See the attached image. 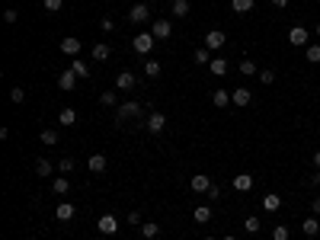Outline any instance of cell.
I'll list each match as a JSON object with an SVG mask.
<instances>
[{
    "label": "cell",
    "mask_w": 320,
    "mask_h": 240,
    "mask_svg": "<svg viewBox=\"0 0 320 240\" xmlns=\"http://www.w3.org/2000/svg\"><path fill=\"white\" fill-rule=\"evenodd\" d=\"M10 102H16V106H23V102H26V90H23V87H13V90H10Z\"/></svg>",
    "instance_id": "35"
},
{
    "label": "cell",
    "mask_w": 320,
    "mask_h": 240,
    "mask_svg": "<svg viewBox=\"0 0 320 240\" xmlns=\"http://www.w3.org/2000/svg\"><path fill=\"white\" fill-rule=\"evenodd\" d=\"M16 19H19V13L13 10V6H10V10H3V23H6V26H13Z\"/></svg>",
    "instance_id": "40"
},
{
    "label": "cell",
    "mask_w": 320,
    "mask_h": 240,
    "mask_svg": "<svg viewBox=\"0 0 320 240\" xmlns=\"http://www.w3.org/2000/svg\"><path fill=\"white\" fill-rule=\"evenodd\" d=\"M208 74H215V77H224V74H228V61H224V58H212V64H208Z\"/></svg>",
    "instance_id": "20"
},
{
    "label": "cell",
    "mask_w": 320,
    "mask_h": 240,
    "mask_svg": "<svg viewBox=\"0 0 320 240\" xmlns=\"http://www.w3.org/2000/svg\"><path fill=\"white\" fill-rule=\"evenodd\" d=\"M272 6H278V10H285V6H288V0H272Z\"/></svg>",
    "instance_id": "47"
},
{
    "label": "cell",
    "mask_w": 320,
    "mask_h": 240,
    "mask_svg": "<svg viewBox=\"0 0 320 240\" xmlns=\"http://www.w3.org/2000/svg\"><path fill=\"white\" fill-rule=\"evenodd\" d=\"M106 167H109V160L103 154H93L90 160H87V170H90V173H106Z\"/></svg>",
    "instance_id": "14"
},
{
    "label": "cell",
    "mask_w": 320,
    "mask_h": 240,
    "mask_svg": "<svg viewBox=\"0 0 320 240\" xmlns=\"http://www.w3.org/2000/svg\"><path fill=\"white\" fill-rule=\"evenodd\" d=\"M154 42H157V39H154V32H138V36L132 39V48H135L138 54H151Z\"/></svg>",
    "instance_id": "2"
},
{
    "label": "cell",
    "mask_w": 320,
    "mask_h": 240,
    "mask_svg": "<svg viewBox=\"0 0 320 240\" xmlns=\"http://www.w3.org/2000/svg\"><path fill=\"white\" fill-rule=\"evenodd\" d=\"M189 186H192V192H199V195H202V192H208V189H212V180H208L205 173H195L192 180H189Z\"/></svg>",
    "instance_id": "10"
},
{
    "label": "cell",
    "mask_w": 320,
    "mask_h": 240,
    "mask_svg": "<svg viewBox=\"0 0 320 240\" xmlns=\"http://www.w3.org/2000/svg\"><path fill=\"white\" fill-rule=\"evenodd\" d=\"M301 231H304L308 237H314L317 231H320V221H317V218H304V221H301Z\"/></svg>",
    "instance_id": "24"
},
{
    "label": "cell",
    "mask_w": 320,
    "mask_h": 240,
    "mask_svg": "<svg viewBox=\"0 0 320 240\" xmlns=\"http://www.w3.org/2000/svg\"><path fill=\"white\" fill-rule=\"evenodd\" d=\"M128 224H138V228H141V215H138V211H128Z\"/></svg>",
    "instance_id": "44"
},
{
    "label": "cell",
    "mask_w": 320,
    "mask_h": 240,
    "mask_svg": "<svg viewBox=\"0 0 320 240\" xmlns=\"http://www.w3.org/2000/svg\"><path fill=\"white\" fill-rule=\"evenodd\" d=\"M157 234H160V224H154V221L141 224V237H144V240H151V237H157Z\"/></svg>",
    "instance_id": "28"
},
{
    "label": "cell",
    "mask_w": 320,
    "mask_h": 240,
    "mask_svg": "<svg viewBox=\"0 0 320 240\" xmlns=\"http://www.w3.org/2000/svg\"><path fill=\"white\" fill-rule=\"evenodd\" d=\"M135 84H138V77H135L132 71H119L115 74V90L128 93V90H135Z\"/></svg>",
    "instance_id": "3"
},
{
    "label": "cell",
    "mask_w": 320,
    "mask_h": 240,
    "mask_svg": "<svg viewBox=\"0 0 320 240\" xmlns=\"http://www.w3.org/2000/svg\"><path fill=\"white\" fill-rule=\"evenodd\" d=\"M141 112H144V109H141V102H122L119 109H115V122H128V119H141Z\"/></svg>",
    "instance_id": "1"
},
{
    "label": "cell",
    "mask_w": 320,
    "mask_h": 240,
    "mask_svg": "<svg viewBox=\"0 0 320 240\" xmlns=\"http://www.w3.org/2000/svg\"><path fill=\"white\" fill-rule=\"evenodd\" d=\"M61 6H64V0H45V10L48 13H58Z\"/></svg>",
    "instance_id": "41"
},
{
    "label": "cell",
    "mask_w": 320,
    "mask_h": 240,
    "mask_svg": "<svg viewBox=\"0 0 320 240\" xmlns=\"http://www.w3.org/2000/svg\"><path fill=\"white\" fill-rule=\"evenodd\" d=\"M58 125L74 128V125H77V112H74V109H61V112H58Z\"/></svg>",
    "instance_id": "17"
},
{
    "label": "cell",
    "mask_w": 320,
    "mask_h": 240,
    "mask_svg": "<svg viewBox=\"0 0 320 240\" xmlns=\"http://www.w3.org/2000/svg\"><path fill=\"white\" fill-rule=\"evenodd\" d=\"M260 228H263V221H260V218H253V215H250L247 221H243V231H247V234H256Z\"/></svg>",
    "instance_id": "33"
},
{
    "label": "cell",
    "mask_w": 320,
    "mask_h": 240,
    "mask_svg": "<svg viewBox=\"0 0 320 240\" xmlns=\"http://www.w3.org/2000/svg\"><path fill=\"white\" fill-rule=\"evenodd\" d=\"M253 183H256V180H253L250 173H237V176H234V189H237V192H250V189H253Z\"/></svg>",
    "instance_id": "15"
},
{
    "label": "cell",
    "mask_w": 320,
    "mask_h": 240,
    "mask_svg": "<svg viewBox=\"0 0 320 240\" xmlns=\"http://www.w3.org/2000/svg\"><path fill=\"white\" fill-rule=\"evenodd\" d=\"M51 192H54V195H67V192H71V180H67V176L51 180Z\"/></svg>",
    "instance_id": "18"
},
{
    "label": "cell",
    "mask_w": 320,
    "mask_h": 240,
    "mask_svg": "<svg viewBox=\"0 0 320 240\" xmlns=\"http://www.w3.org/2000/svg\"><path fill=\"white\" fill-rule=\"evenodd\" d=\"M195 64H199V67H208V64H212V54H208V48H195Z\"/></svg>",
    "instance_id": "31"
},
{
    "label": "cell",
    "mask_w": 320,
    "mask_h": 240,
    "mask_svg": "<svg viewBox=\"0 0 320 240\" xmlns=\"http://www.w3.org/2000/svg\"><path fill=\"white\" fill-rule=\"evenodd\" d=\"M230 6H234V13H250L256 6V0H230Z\"/></svg>",
    "instance_id": "26"
},
{
    "label": "cell",
    "mask_w": 320,
    "mask_h": 240,
    "mask_svg": "<svg viewBox=\"0 0 320 240\" xmlns=\"http://www.w3.org/2000/svg\"><path fill=\"white\" fill-rule=\"evenodd\" d=\"M99 102H103V106H115V102H119V93H115V90L99 93Z\"/></svg>",
    "instance_id": "36"
},
{
    "label": "cell",
    "mask_w": 320,
    "mask_h": 240,
    "mask_svg": "<svg viewBox=\"0 0 320 240\" xmlns=\"http://www.w3.org/2000/svg\"><path fill=\"white\" fill-rule=\"evenodd\" d=\"M205 240H218V237H205Z\"/></svg>",
    "instance_id": "52"
},
{
    "label": "cell",
    "mask_w": 320,
    "mask_h": 240,
    "mask_svg": "<svg viewBox=\"0 0 320 240\" xmlns=\"http://www.w3.org/2000/svg\"><path fill=\"white\" fill-rule=\"evenodd\" d=\"M212 102H215L218 109H224V106L230 102V93H228V90H215V93H212Z\"/></svg>",
    "instance_id": "27"
},
{
    "label": "cell",
    "mask_w": 320,
    "mask_h": 240,
    "mask_svg": "<svg viewBox=\"0 0 320 240\" xmlns=\"http://www.w3.org/2000/svg\"><path fill=\"white\" fill-rule=\"evenodd\" d=\"M163 128H167V115L163 112H151L147 115V132L157 135V132H163Z\"/></svg>",
    "instance_id": "9"
},
{
    "label": "cell",
    "mask_w": 320,
    "mask_h": 240,
    "mask_svg": "<svg viewBox=\"0 0 320 240\" xmlns=\"http://www.w3.org/2000/svg\"><path fill=\"white\" fill-rule=\"evenodd\" d=\"M256 71H260V67H256V64H253V61H250V58H247V61H240V74H243V77H253Z\"/></svg>",
    "instance_id": "37"
},
{
    "label": "cell",
    "mask_w": 320,
    "mask_h": 240,
    "mask_svg": "<svg viewBox=\"0 0 320 240\" xmlns=\"http://www.w3.org/2000/svg\"><path fill=\"white\" fill-rule=\"evenodd\" d=\"M311 208H314V215H320V198H314V202H311Z\"/></svg>",
    "instance_id": "48"
},
{
    "label": "cell",
    "mask_w": 320,
    "mask_h": 240,
    "mask_svg": "<svg viewBox=\"0 0 320 240\" xmlns=\"http://www.w3.org/2000/svg\"><path fill=\"white\" fill-rule=\"evenodd\" d=\"M77 74H74V71H61L58 74V87H61V90H74V87H77Z\"/></svg>",
    "instance_id": "12"
},
{
    "label": "cell",
    "mask_w": 320,
    "mask_h": 240,
    "mask_svg": "<svg viewBox=\"0 0 320 240\" xmlns=\"http://www.w3.org/2000/svg\"><path fill=\"white\" fill-rule=\"evenodd\" d=\"M173 16H176V19L189 16V0H173Z\"/></svg>",
    "instance_id": "29"
},
{
    "label": "cell",
    "mask_w": 320,
    "mask_h": 240,
    "mask_svg": "<svg viewBox=\"0 0 320 240\" xmlns=\"http://www.w3.org/2000/svg\"><path fill=\"white\" fill-rule=\"evenodd\" d=\"M96 228H99V234H103V237H109V234H115V231H119V221H115V215H103L96 221Z\"/></svg>",
    "instance_id": "6"
},
{
    "label": "cell",
    "mask_w": 320,
    "mask_h": 240,
    "mask_svg": "<svg viewBox=\"0 0 320 240\" xmlns=\"http://www.w3.org/2000/svg\"><path fill=\"white\" fill-rule=\"evenodd\" d=\"M308 61H311V64H317V61H320V45H308Z\"/></svg>",
    "instance_id": "39"
},
{
    "label": "cell",
    "mask_w": 320,
    "mask_h": 240,
    "mask_svg": "<svg viewBox=\"0 0 320 240\" xmlns=\"http://www.w3.org/2000/svg\"><path fill=\"white\" fill-rule=\"evenodd\" d=\"M39 141L51 147V144H58V132H54V128H42V132H39Z\"/></svg>",
    "instance_id": "25"
},
{
    "label": "cell",
    "mask_w": 320,
    "mask_h": 240,
    "mask_svg": "<svg viewBox=\"0 0 320 240\" xmlns=\"http://www.w3.org/2000/svg\"><path fill=\"white\" fill-rule=\"evenodd\" d=\"M314 167L320 170V150H317V154H314Z\"/></svg>",
    "instance_id": "49"
},
{
    "label": "cell",
    "mask_w": 320,
    "mask_h": 240,
    "mask_svg": "<svg viewBox=\"0 0 320 240\" xmlns=\"http://www.w3.org/2000/svg\"><path fill=\"white\" fill-rule=\"evenodd\" d=\"M224 42H228L224 29H212V32L205 36V48H208V51H218V48H224Z\"/></svg>",
    "instance_id": "4"
},
{
    "label": "cell",
    "mask_w": 320,
    "mask_h": 240,
    "mask_svg": "<svg viewBox=\"0 0 320 240\" xmlns=\"http://www.w3.org/2000/svg\"><path fill=\"white\" fill-rule=\"evenodd\" d=\"M160 71H163L160 61H151V58L144 61V74H147V77H160Z\"/></svg>",
    "instance_id": "32"
},
{
    "label": "cell",
    "mask_w": 320,
    "mask_h": 240,
    "mask_svg": "<svg viewBox=\"0 0 320 240\" xmlns=\"http://www.w3.org/2000/svg\"><path fill=\"white\" fill-rule=\"evenodd\" d=\"M291 237V231L285 228V224H275V228H272V240H288Z\"/></svg>",
    "instance_id": "34"
},
{
    "label": "cell",
    "mask_w": 320,
    "mask_h": 240,
    "mask_svg": "<svg viewBox=\"0 0 320 240\" xmlns=\"http://www.w3.org/2000/svg\"><path fill=\"white\" fill-rule=\"evenodd\" d=\"M112 58V45H93V61H109Z\"/></svg>",
    "instance_id": "19"
},
{
    "label": "cell",
    "mask_w": 320,
    "mask_h": 240,
    "mask_svg": "<svg viewBox=\"0 0 320 240\" xmlns=\"http://www.w3.org/2000/svg\"><path fill=\"white\" fill-rule=\"evenodd\" d=\"M58 170H61V173H74V160H71V157H61V160H58Z\"/></svg>",
    "instance_id": "38"
},
{
    "label": "cell",
    "mask_w": 320,
    "mask_h": 240,
    "mask_svg": "<svg viewBox=\"0 0 320 240\" xmlns=\"http://www.w3.org/2000/svg\"><path fill=\"white\" fill-rule=\"evenodd\" d=\"M192 218H195V224H208L212 221V208H208V205H199V208L192 211Z\"/></svg>",
    "instance_id": "21"
},
{
    "label": "cell",
    "mask_w": 320,
    "mask_h": 240,
    "mask_svg": "<svg viewBox=\"0 0 320 240\" xmlns=\"http://www.w3.org/2000/svg\"><path fill=\"white\" fill-rule=\"evenodd\" d=\"M61 51H64V54H71V58H77V51H80V39H74V36L61 39Z\"/></svg>",
    "instance_id": "16"
},
{
    "label": "cell",
    "mask_w": 320,
    "mask_h": 240,
    "mask_svg": "<svg viewBox=\"0 0 320 240\" xmlns=\"http://www.w3.org/2000/svg\"><path fill=\"white\" fill-rule=\"evenodd\" d=\"M151 32H154V39H170L173 36V23H170V19H154Z\"/></svg>",
    "instance_id": "5"
},
{
    "label": "cell",
    "mask_w": 320,
    "mask_h": 240,
    "mask_svg": "<svg viewBox=\"0 0 320 240\" xmlns=\"http://www.w3.org/2000/svg\"><path fill=\"white\" fill-rule=\"evenodd\" d=\"M99 26H103V32H112V29H115V19L106 16V19H99Z\"/></svg>",
    "instance_id": "43"
},
{
    "label": "cell",
    "mask_w": 320,
    "mask_h": 240,
    "mask_svg": "<svg viewBox=\"0 0 320 240\" xmlns=\"http://www.w3.org/2000/svg\"><path fill=\"white\" fill-rule=\"evenodd\" d=\"M74 215H77V208H74V202H61L58 208H54V218H58V221H71Z\"/></svg>",
    "instance_id": "11"
},
{
    "label": "cell",
    "mask_w": 320,
    "mask_h": 240,
    "mask_svg": "<svg viewBox=\"0 0 320 240\" xmlns=\"http://www.w3.org/2000/svg\"><path fill=\"white\" fill-rule=\"evenodd\" d=\"M314 29H317V36H320V23H317V26H314Z\"/></svg>",
    "instance_id": "51"
},
{
    "label": "cell",
    "mask_w": 320,
    "mask_h": 240,
    "mask_svg": "<svg viewBox=\"0 0 320 240\" xmlns=\"http://www.w3.org/2000/svg\"><path fill=\"white\" fill-rule=\"evenodd\" d=\"M71 71H74V74H77V77H80V80H87V77H90V74H93V71H90V67H87V61H80V58H74V64H71Z\"/></svg>",
    "instance_id": "22"
},
{
    "label": "cell",
    "mask_w": 320,
    "mask_h": 240,
    "mask_svg": "<svg viewBox=\"0 0 320 240\" xmlns=\"http://www.w3.org/2000/svg\"><path fill=\"white\" fill-rule=\"evenodd\" d=\"M263 208L266 211H278L282 208V198H278L275 192H269V195H263Z\"/></svg>",
    "instance_id": "23"
},
{
    "label": "cell",
    "mask_w": 320,
    "mask_h": 240,
    "mask_svg": "<svg viewBox=\"0 0 320 240\" xmlns=\"http://www.w3.org/2000/svg\"><path fill=\"white\" fill-rule=\"evenodd\" d=\"M308 39H311V32L304 29V26H295V29L288 32V42L291 45H308Z\"/></svg>",
    "instance_id": "13"
},
{
    "label": "cell",
    "mask_w": 320,
    "mask_h": 240,
    "mask_svg": "<svg viewBox=\"0 0 320 240\" xmlns=\"http://www.w3.org/2000/svg\"><path fill=\"white\" fill-rule=\"evenodd\" d=\"M93 240H99V237H93Z\"/></svg>",
    "instance_id": "53"
},
{
    "label": "cell",
    "mask_w": 320,
    "mask_h": 240,
    "mask_svg": "<svg viewBox=\"0 0 320 240\" xmlns=\"http://www.w3.org/2000/svg\"><path fill=\"white\" fill-rule=\"evenodd\" d=\"M308 183H311V186H320V173H311V180H308Z\"/></svg>",
    "instance_id": "46"
},
{
    "label": "cell",
    "mask_w": 320,
    "mask_h": 240,
    "mask_svg": "<svg viewBox=\"0 0 320 240\" xmlns=\"http://www.w3.org/2000/svg\"><path fill=\"white\" fill-rule=\"evenodd\" d=\"M205 195H208V198H218V195H221V189H218V186H215V183H212V189H208V192H205Z\"/></svg>",
    "instance_id": "45"
},
{
    "label": "cell",
    "mask_w": 320,
    "mask_h": 240,
    "mask_svg": "<svg viewBox=\"0 0 320 240\" xmlns=\"http://www.w3.org/2000/svg\"><path fill=\"white\" fill-rule=\"evenodd\" d=\"M51 170H54V167L45 160V157H39V160H36V173L42 176V180H45V176H51Z\"/></svg>",
    "instance_id": "30"
},
{
    "label": "cell",
    "mask_w": 320,
    "mask_h": 240,
    "mask_svg": "<svg viewBox=\"0 0 320 240\" xmlns=\"http://www.w3.org/2000/svg\"><path fill=\"white\" fill-rule=\"evenodd\" d=\"M224 240H237V237H234V234H228V237H224Z\"/></svg>",
    "instance_id": "50"
},
{
    "label": "cell",
    "mask_w": 320,
    "mask_h": 240,
    "mask_svg": "<svg viewBox=\"0 0 320 240\" xmlns=\"http://www.w3.org/2000/svg\"><path fill=\"white\" fill-rule=\"evenodd\" d=\"M128 19H132V23H147V19H151V10H147V3H135L132 10H128Z\"/></svg>",
    "instance_id": "7"
},
{
    "label": "cell",
    "mask_w": 320,
    "mask_h": 240,
    "mask_svg": "<svg viewBox=\"0 0 320 240\" xmlns=\"http://www.w3.org/2000/svg\"><path fill=\"white\" fill-rule=\"evenodd\" d=\"M230 102H234V106H250V102H253V93H250L247 87H237V90L230 93Z\"/></svg>",
    "instance_id": "8"
},
{
    "label": "cell",
    "mask_w": 320,
    "mask_h": 240,
    "mask_svg": "<svg viewBox=\"0 0 320 240\" xmlns=\"http://www.w3.org/2000/svg\"><path fill=\"white\" fill-rule=\"evenodd\" d=\"M260 80H263V84H275V71H260Z\"/></svg>",
    "instance_id": "42"
}]
</instances>
